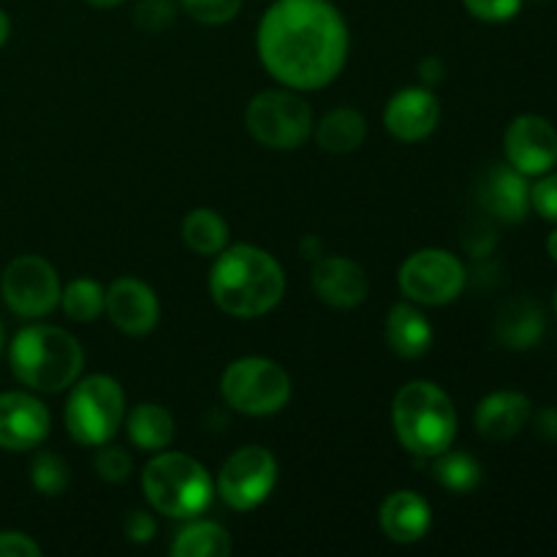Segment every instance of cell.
<instances>
[{
  "label": "cell",
  "instance_id": "6da1fadb",
  "mask_svg": "<svg viewBox=\"0 0 557 557\" xmlns=\"http://www.w3.org/2000/svg\"><path fill=\"white\" fill-rule=\"evenodd\" d=\"M351 33L332 0H275L256 33L259 60L277 85L324 90L346 69Z\"/></svg>",
  "mask_w": 557,
  "mask_h": 557
},
{
  "label": "cell",
  "instance_id": "7a4b0ae2",
  "mask_svg": "<svg viewBox=\"0 0 557 557\" xmlns=\"http://www.w3.org/2000/svg\"><path fill=\"white\" fill-rule=\"evenodd\" d=\"M286 294L283 264L264 248L228 243L210 270V297L234 319H261L281 305Z\"/></svg>",
  "mask_w": 557,
  "mask_h": 557
},
{
  "label": "cell",
  "instance_id": "3957f363",
  "mask_svg": "<svg viewBox=\"0 0 557 557\" xmlns=\"http://www.w3.org/2000/svg\"><path fill=\"white\" fill-rule=\"evenodd\" d=\"M11 373L33 392L54 395L71 389L85 370V348L71 332L52 324H30L9 343Z\"/></svg>",
  "mask_w": 557,
  "mask_h": 557
},
{
  "label": "cell",
  "instance_id": "277c9868",
  "mask_svg": "<svg viewBox=\"0 0 557 557\" xmlns=\"http://www.w3.org/2000/svg\"><path fill=\"white\" fill-rule=\"evenodd\" d=\"M392 428L408 455L433 460L457 438V408L433 381H408L392 403Z\"/></svg>",
  "mask_w": 557,
  "mask_h": 557
},
{
  "label": "cell",
  "instance_id": "5b68a950",
  "mask_svg": "<svg viewBox=\"0 0 557 557\" xmlns=\"http://www.w3.org/2000/svg\"><path fill=\"white\" fill-rule=\"evenodd\" d=\"M141 493L158 515L194 520L212 504L215 484L196 457L163 449L141 471Z\"/></svg>",
  "mask_w": 557,
  "mask_h": 557
},
{
  "label": "cell",
  "instance_id": "8992f818",
  "mask_svg": "<svg viewBox=\"0 0 557 557\" xmlns=\"http://www.w3.org/2000/svg\"><path fill=\"white\" fill-rule=\"evenodd\" d=\"M125 392L112 375H85L71 384V395L65 400V430L82 446L109 444L120 433L125 422Z\"/></svg>",
  "mask_w": 557,
  "mask_h": 557
},
{
  "label": "cell",
  "instance_id": "52a82bcc",
  "mask_svg": "<svg viewBox=\"0 0 557 557\" xmlns=\"http://www.w3.org/2000/svg\"><path fill=\"white\" fill-rule=\"evenodd\" d=\"M313 109L292 87L261 90L245 109V128L267 150H299L313 136Z\"/></svg>",
  "mask_w": 557,
  "mask_h": 557
},
{
  "label": "cell",
  "instance_id": "ba28073f",
  "mask_svg": "<svg viewBox=\"0 0 557 557\" xmlns=\"http://www.w3.org/2000/svg\"><path fill=\"white\" fill-rule=\"evenodd\" d=\"M292 379L270 357H239L223 370L221 395L245 417H275L292 400Z\"/></svg>",
  "mask_w": 557,
  "mask_h": 557
},
{
  "label": "cell",
  "instance_id": "9c48e42d",
  "mask_svg": "<svg viewBox=\"0 0 557 557\" xmlns=\"http://www.w3.org/2000/svg\"><path fill=\"white\" fill-rule=\"evenodd\" d=\"M397 286L419 308H444L466 292L468 270L449 250L422 248L403 261Z\"/></svg>",
  "mask_w": 557,
  "mask_h": 557
},
{
  "label": "cell",
  "instance_id": "30bf717a",
  "mask_svg": "<svg viewBox=\"0 0 557 557\" xmlns=\"http://www.w3.org/2000/svg\"><path fill=\"white\" fill-rule=\"evenodd\" d=\"M60 283L58 270L44 256L25 253L9 261L0 275V294L5 308L20 319H44L60 308Z\"/></svg>",
  "mask_w": 557,
  "mask_h": 557
},
{
  "label": "cell",
  "instance_id": "8fae6325",
  "mask_svg": "<svg viewBox=\"0 0 557 557\" xmlns=\"http://www.w3.org/2000/svg\"><path fill=\"white\" fill-rule=\"evenodd\" d=\"M277 484V460L264 446H243L221 466L215 493L234 511H253Z\"/></svg>",
  "mask_w": 557,
  "mask_h": 557
},
{
  "label": "cell",
  "instance_id": "7c38bea8",
  "mask_svg": "<svg viewBox=\"0 0 557 557\" xmlns=\"http://www.w3.org/2000/svg\"><path fill=\"white\" fill-rule=\"evenodd\" d=\"M506 163L525 177H542L557 163V128L542 114H520L504 134Z\"/></svg>",
  "mask_w": 557,
  "mask_h": 557
},
{
  "label": "cell",
  "instance_id": "4fadbf2b",
  "mask_svg": "<svg viewBox=\"0 0 557 557\" xmlns=\"http://www.w3.org/2000/svg\"><path fill=\"white\" fill-rule=\"evenodd\" d=\"M103 313L112 321L114 330L128 337H145L161 321V302L156 288L134 275H123L107 288Z\"/></svg>",
  "mask_w": 557,
  "mask_h": 557
},
{
  "label": "cell",
  "instance_id": "5bb4252c",
  "mask_svg": "<svg viewBox=\"0 0 557 557\" xmlns=\"http://www.w3.org/2000/svg\"><path fill=\"white\" fill-rule=\"evenodd\" d=\"M52 430V413L30 392H0V449H38Z\"/></svg>",
  "mask_w": 557,
  "mask_h": 557
},
{
  "label": "cell",
  "instance_id": "9a60e30c",
  "mask_svg": "<svg viewBox=\"0 0 557 557\" xmlns=\"http://www.w3.org/2000/svg\"><path fill=\"white\" fill-rule=\"evenodd\" d=\"M441 123V103L433 87H403L386 101L384 128L397 141L417 145L435 134Z\"/></svg>",
  "mask_w": 557,
  "mask_h": 557
},
{
  "label": "cell",
  "instance_id": "2e32d148",
  "mask_svg": "<svg viewBox=\"0 0 557 557\" xmlns=\"http://www.w3.org/2000/svg\"><path fill=\"white\" fill-rule=\"evenodd\" d=\"M476 201L482 212L500 223H522L531 210V185L525 174L509 163H495L482 174L476 188Z\"/></svg>",
  "mask_w": 557,
  "mask_h": 557
},
{
  "label": "cell",
  "instance_id": "e0dca14e",
  "mask_svg": "<svg viewBox=\"0 0 557 557\" xmlns=\"http://www.w3.org/2000/svg\"><path fill=\"white\" fill-rule=\"evenodd\" d=\"M315 297L337 310H351L368 299L370 283L362 267L346 256H319L310 275Z\"/></svg>",
  "mask_w": 557,
  "mask_h": 557
},
{
  "label": "cell",
  "instance_id": "ac0fdd59",
  "mask_svg": "<svg viewBox=\"0 0 557 557\" xmlns=\"http://www.w3.org/2000/svg\"><path fill=\"white\" fill-rule=\"evenodd\" d=\"M379 528L389 542L417 544L433 528V506L413 490H397L381 500Z\"/></svg>",
  "mask_w": 557,
  "mask_h": 557
},
{
  "label": "cell",
  "instance_id": "d6986e66",
  "mask_svg": "<svg viewBox=\"0 0 557 557\" xmlns=\"http://www.w3.org/2000/svg\"><path fill=\"white\" fill-rule=\"evenodd\" d=\"M531 397L522 395V392H493V395L484 397L476 406L473 413V424H476V433L482 435L490 444H504L511 441L517 433H522L528 422H531Z\"/></svg>",
  "mask_w": 557,
  "mask_h": 557
},
{
  "label": "cell",
  "instance_id": "ffe728a7",
  "mask_svg": "<svg viewBox=\"0 0 557 557\" xmlns=\"http://www.w3.org/2000/svg\"><path fill=\"white\" fill-rule=\"evenodd\" d=\"M384 337L386 346L397 354L400 359H419L433 348V324L428 321V315L419 310V305L413 302H397L392 305L389 315H386L384 324Z\"/></svg>",
  "mask_w": 557,
  "mask_h": 557
},
{
  "label": "cell",
  "instance_id": "44dd1931",
  "mask_svg": "<svg viewBox=\"0 0 557 557\" xmlns=\"http://www.w3.org/2000/svg\"><path fill=\"white\" fill-rule=\"evenodd\" d=\"M364 136H368V120L359 109L351 107L332 109L313 125L315 145L332 156H348L359 150L364 145Z\"/></svg>",
  "mask_w": 557,
  "mask_h": 557
},
{
  "label": "cell",
  "instance_id": "7402d4cb",
  "mask_svg": "<svg viewBox=\"0 0 557 557\" xmlns=\"http://www.w3.org/2000/svg\"><path fill=\"white\" fill-rule=\"evenodd\" d=\"M544 313L533 299H517V302L506 305L500 310L498 321H495V337L500 346L515 348V351H525V348L539 346L544 337Z\"/></svg>",
  "mask_w": 557,
  "mask_h": 557
},
{
  "label": "cell",
  "instance_id": "603a6c76",
  "mask_svg": "<svg viewBox=\"0 0 557 557\" xmlns=\"http://www.w3.org/2000/svg\"><path fill=\"white\" fill-rule=\"evenodd\" d=\"M125 433L128 441L141 451H163L174 441V417L158 403H139L125 413Z\"/></svg>",
  "mask_w": 557,
  "mask_h": 557
},
{
  "label": "cell",
  "instance_id": "cb8c5ba5",
  "mask_svg": "<svg viewBox=\"0 0 557 557\" xmlns=\"http://www.w3.org/2000/svg\"><path fill=\"white\" fill-rule=\"evenodd\" d=\"M183 243L194 250L196 256L205 259H215L223 248L228 245V223L221 212L210 210V207H196L183 218Z\"/></svg>",
  "mask_w": 557,
  "mask_h": 557
},
{
  "label": "cell",
  "instance_id": "d4e9b609",
  "mask_svg": "<svg viewBox=\"0 0 557 557\" xmlns=\"http://www.w3.org/2000/svg\"><path fill=\"white\" fill-rule=\"evenodd\" d=\"M234 549L232 536L226 528L215 520H190L183 531L174 536V557H226Z\"/></svg>",
  "mask_w": 557,
  "mask_h": 557
},
{
  "label": "cell",
  "instance_id": "484cf974",
  "mask_svg": "<svg viewBox=\"0 0 557 557\" xmlns=\"http://www.w3.org/2000/svg\"><path fill=\"white\" fill-rule=\"evenodd\" d=\"M433 479L455 495H468L482 484V466L473 455L468 451H441L433 457Z\"/></svg>",
  "mask_w": 557,
  "mask_h": 557
},
{
  "label": "cell",
  "instance_id": "4316f807",
  "mask_svg": "<svg viewBox=\"0 0 557 557\" xmlns=\"http://www.w3.org/2000/svg\"><path fill=\"white\" fill-rule=\"evenodd\" d=\"M103 302H107V288L96 277H74L60 292V308L76 324H92L101 319Z\"/></svg>",
  "mask_w": 557,
  "mask_h": 557
},
{
  "label": "cell",
  "instance_id": "83f0119b",
  "mask_svg": "<svg viewBox=\"0 0 557 557\" xmlns=\"http://www.w3.org/2000/svg\"><path fill=\"white\" fill-rule=\"evenodd\" d=\"M30 484L36 493L47 495V498H58L71 484L69 462L54 455V451H38L30 460Z\"/></svg>",
  "mask_w": 557,
  "mask_h": 557
},
{
  "label": "cell",
  "instance_id": "f1b7e54d",
  "mask_svg": "<svg viewBox=\"0 0 557 557\" xmlns=\"http://www.w3.org/2000/svg\"><path fill=\"white\" fill-rule=\"evenodd\" d=\"M245 0H180V9L196 20L199 25H226V22L237 20V14L243 11Z\"/></svg>",
  "mask_w": 557,
  "mask_h": 557
},
{
  "label": "cell",
  "instance_id": "f546056e",
  "mask_svg": "<svg viewBox=\"0 0 557 557\" xmlns=\"http://www.w3.org/2000/svg\"><path fill=\"white\" fill-rule=\"evenodd\" d=\"M92 468H96L98 479L109 484H120L131 476L134 471V462H131V455L123 449V446H98L96 460H92Z\"/></svg>",
  "mask_w": 557,
  "mask_h": 557
},
{
  "label": "cell",
  "instance_id": "4dcf8cb0",
  "mask_svg": "<svg viewBox=\"0 0 557 557\" xmlns=\"http://www.w3.org/2000/svg\"><path fill=\"white\" fill-rule=\"evenodd\" d=\"M180 3L174 0H139L134 9V22L136 27L147 33H161L177 20Z\"/></svg>",
  "mask_w": 557,
  "mask_h": 557
},
{
  "label": "cell",
  "instance_id": "1f68e13d",
  "mask_svg": "<svg viewBox=\"0 0 557 557\" xmlns=\"http://www.w3.org/2000/svg\"><path fill=\"white\" fill-rule=\"evenodd\" d=\"M522 3L525 0H462V5H466V11L473 20L493 22V25L515 20L520 14Z\"/></svg>",
  "mask_w": 557,
  "mask_h": 557
},
{
  "label": "cell",
  "instance_id": "d6a6232c",
  "mask_svg": "<svg viewBox=\"0 0 557 557\" xmlns=\"http://www.w3.org/2000/svg\"><path fill=\"white\" fill-rule=\"evenodd\" d=\"M462 245H466V250L473 259H484V256L493 253L495 245H498V234H495L487 215L473 218V221L468 223L466 232H462Z\"/></svg>",
  "mask_w": 557,
  "mask_h": 557
},
{
  "label": "cell",
  "instance_id": "836d02e7",
  "mask_svg": "<svg viewBox=\"0 0 557 557\" xmlns=\"http://www.w3.org/2000/svg\"><path fill=\"white\" fill-rule=\"evenodd\" d=\"M531 210H536L544 221L557 223V174L547 172L531 185Z\"/></svg>",
  "mask_w": 557,
  "mask_h": 557
},
{
  "label": "cell",
  "instance_id": "e575fe53",
  "mask_svg": "<svg viewBox=\"0 0 557 557\" xmlns=\"http://www.w3.org/2000/svg\"><path fill=\"white\" fill-rule=\"evenodd\" d=\"M158 533V522L150 511L134 509L125 517V536L134 544H150Z\"/></svg>",
  "mask_w": 557,
  "mask_h": 557
},
{
  "label": "cell",
  "instance_id": "d590c367",
  "mask_svg": "<svg viewBox=\"0 0 557 557\" xmlns=\"http://www.w3.org/2000/svg\"><path fill=\"white\" fill-rule=\"evenodd\" d=\"M44 549L22 531H0V557H41Z\"/></svg>",
  "mask_w": 557,
  "mask_h": 557
},
{
  "label": "cell",
  "instance_id": "8d00e7d4",
  "mask_svg": "<svg viewBox=\"0 0 557 557\" xmlns=\"http://www.w3.org/2000/svg\"><path fill=\"white\" fill-rule=\"evenodd\" d=\"M417 74H419V79H422V85H424V87H435V85H441V82H444V76H446V65H444V60H441V58H433V54H430V58H424L422 63H419Z\"/></svg>",
  "mask_w": 557,
  "mask_h": 557
},
{
  "label": "cell",
  "instance_id": "74e56055",
  "mask_svg": "<svg viewBox=\"0 0 557 557\" xmlns=\"http://www.w3.org/2000/svg\"><path fill=\"white\" fill-rule=\"evenodd\" d=\"M536 433L539 438L557 444V408H544L536 417Z\"/></svg>",
  "mask_w": 557,
  "mask_h": 557
},
{
  "label": "cell",
  "instance_id": "f35d334b",
  "mask_svg": "<svg viewBox=\"0 0 557 557\" xmlns=\"http://www.w3.org/2000/svg\"><path fill=\"white\" fill-rule=\"evenodd\" d=\"M9 36H11V20H9V14H5V11L0 9V47H3V44L9 41Z\"/></svg>",
  "mask_w": 557,
  "mask_h": 557
},
{
  "label": "cell",
  "instance_id": "ab89813d",
  "mask_svg": "<svg viewBox=\"0 0 557 557\" xmlns=\"http://www.w3.org/2000/svg\"><path fill=\"white\" fill-rule=\"evenodd\" d=\"M85 3L92 5V9H117L125 0H85Z\"/></svg>",
  "mask_w": 557,
  "mask_h": 557
},
{
  "label": "cell",
  "instance_id": "60d3db41",
  "mask_svg": "<svg viewBox=\"0 0 557 557\" xmlns=\"http://www.w3.org/2000/svg\"><path fill=\"white\" fill-rule=\"evenodd\" d=\"M547 253H549V259L557 261V228L547 237Z\"/></svg>",
  "mask_w": 557,
  "mask_h": 557
},
{
  "label": "cell",
  "instance_id": "b9f144b4",
  "mask_svg": "<svg viewBox=\"0 0 557 557\" xmlns=\"http://www.w3.org/2000/svg\"><path fill=\"white\" fill-rule=\"evenodd\" d=\"M3 348H5V330L3 324H0V354H3Z\"/></svg>",
  "mask_w": 557,
  "mask_h": 557
},
{
  "label": "cell",
  "instance_id": "7bdbcfd3",
  "mask_svg": "<svg viewBox=\"0 0 557 557\" xmlns=\"http://www.w3.org/2000/svg\"><path fill=\"white\" fill-rule=\"evenodd\" d=\"M555 313H557V292H555Z\"/></svg>",
  "mask_w": 557,
  "mask_h": 557
},
{
  "label": "cell",
  "instance_id": "ee69618b",
  "mask_svg": "<svg viewBox=\"0 0 557 557\" xmlns=\"http://www.w3.org/2000/svg\"><path fill=\"white\" fill-rule=\"evenodd\" d=\"M539 3H544V0H539Z\"/></svg>",
  "mask_w": 557,
  "mask_h": 557
}]
</instances>
